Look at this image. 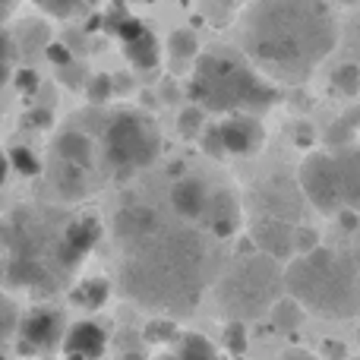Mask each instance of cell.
<instances>
[{"label": "cell", "mask_w": 360, "mask_h": 360, "mask_svg": "<svg viewBox=\"0 0 360 360\" xmlns=\"http://www.w3.org/2000/svg\"><path fill=\"white\" fill-rule=\"evenodd\" d=\"M120 288L133 304L158 316H186L196 310L202 291L221 269V247L215 237L186 224H168L124 243Z\"/></svg>", "instance_id": "obj_1"}, {"label": "cell", "mask_w": 360, "mask_h": 360, "mask_svg": "<svg viewBox=\"0 0 360 360\" xmlns=\"http://www.w3.org/2000/svg\"><path fill=\"white\" fill-rule=\"evenodd\" d=\"M237 38L266 79L297 86L335 51L338 25L326 0H253Z\"/></svg>", "instance_id": "obj_2"}, {"label": "cell", "mask_w": 360, "mask_h": 360, "mask_svg": "<svg viewBox=\"0 0 360 360\" xmlns=\"http://www.w3.org/2000/svg\"><path fill=\"white\" fill-rule=\"evenodd\" d=\"M285 291L304 310L326 319H351L360 313V259L351 250L313 247L294 253L285 269Z\"/></svg>", "instance_id": "obj_3"}, {"label": "cell", "mask_w": 360, "mask_h": 360, "mask_svg": "<svg viewBox=\"0 0 360 360\" xmlns=\"http://www.w3.org/2000/svg\"><path fill=\"white\" fill-rule=\"evenodd\" d=\"M186 95L205 114H262L278 101L272 79L234 51L196 54Z\"/></svg>", "instance_id": "obj_4"}, {"label": "cell", "mask_w": 360, "mask_h": 360, "mask_svg": "<svg viewBox=\"0 0 360 360\" xmlns=\"http://www.w3.org/2000/svg\"><path fill=\"white\" fill-rule=\"evenodd\" d=\"M215 300L228 319H259L285 291V269L269 253L237 256L234 262H221L215 275Z\"/></svg>", "instance_id": "obj_5"}, {"label": "cell", "mask_w": 360, "mask_h": 360, "mask_svg": "<svg viewBox=\"0 0 360 360\" xmlns=\"http://www.w3.org/2000/svg\"><path fill=\"white\" fill-rule=\"evenodd\" d=\"M101 155L114 174H136L158 162L162 133L143 111H117L101 133Z\"/></svg>", "instance_id": "obj_6"}, {"label": "cell", "mask_w": 360, "mask_h": 360, "mask_svg": "<svg viewBox=\"0 0 360 360\" xmlns=\"http://www.w3.org/2000/svg\"><path fill=\"white\" fill-rule=\"evenodd\" d=\"M105 22H108V32H114V38H117L120 48H124V57L136 70H155L158 63H162V44H158V38L152 35V29L143 19L130 16L120 0L111 4Z\"/></svg>", "instance_id": "obj_7"}, {"label": "cell", "mask_w": 360, "mask_h": 360, "mask_svg": "<svg viewBox=\"0 0 360 360\" xmlns=\"http://www.w3.org/2000/svg\"><path fill=\"white\" fill-rule=\"evenodd\" d=\"M300 190L307 202L316 205L323 215L342 212V184H338V168L332 152H313L300 165Z\"/></svg>", "instance_id": "obj_8"}, {"label": "cell", "mask_w": 360, "mask_h": 360, "mask_svg": "<svg viewBox=\"0 0 360 360\" xmlns=\"http://www.w3.org/2000/svg\"><path fill=\"white\" fill-rule=\"evenodd\" d=\"M199 224L215 240H231L240 231V202L234 193L224 186H209V199H205V209L199 215Z\"/></svg>", "instance_id": "obj_9"}, {"label": "cell", "mask_w": 360, "mask_h": 360, "mask_svg": "<svg viewBox=\"0 0 360 360\" xmlns=\"http://www.w3.org/2000/svg\"><path fill=\"white\" fill-rule=\"evenodd\" d=\"M16 329H19V342H22L19 345L22 354H38V351L54 348L63 338V316L57 310H51V307H38Z\"/></svg>", "instance_id": "obj_10"}, {"label": "cell", "mask_w": 360, "mask_h": 360, "mask_svg": "<svg viewBox=\"0 0 360 360\" xmlns=\"http://www.w3.org/2000/svg\"><path fill=\"white\" fill-rule=\"evenodd\" d=\"M224 155H253L266 139V130L259 124V114H224L218 124Z\"/></svg>", "instance_id": "obj_11"}, {"label": "cell", "mask_w": 360, "mask_h": 360, "mask_svg": "<svg viewBox=\"0 0 360 360\" xmlns=\"http://www.w3.org/2000/svg\"><path fill=\"white\" fill-rule=\"evenodd\" d=\"M250 240H253V247L259 250V253H269L278 262H285L294 256V224L285 221V218H275V215H259L253 221Z\"/></svg>", "instance_id": "obj_12"}, {"label": "cell", "mask_w": 360, "mask_h": 360, "mask_svg": "<svg viewBox=\"0 0 360 360\" xmlns=\"http://www.w3.org/2000/svg\"><path fill=\"white\" fill-rule=\"evenodd\" d=\"M98 240H101L98 218L82 215V218H76V221H70L67 228H63V237H60V259H63V266H76V262H79Z\"/></svg>", "instance_id": "obj_13"}, {"label": "cell", "mask_w": 360, "mask_h": 360, "mask_svg": "<svg viewBox=\"0 0 360 360\" xmlns=\"http://www.w3.org/2000/svg\"><path fill=\"white\" fill-rule=\"evenodd\" d=\"M171 209L180 221H199L205 209V199H209V184L202 177H180L171 184Z\"/></svg>", "instance_id": "obj_14"}, {"label": "cell", "mask_w": 360, "mask_h": 360, "mask_svg": "<svg viewBox=\"0 0 360 360\" xmlns=\"http://www.w3.org/2000/svg\"><path fill=\"white\" fill-rule=\"evenodd\" d=\"M332 158L338 168V184H342V209L360 212V149L351 143L335 146Z\"/></svg>", "instance_id": "obj_15"}, {"label": "cell", "mask_w": 360, "mask_h": 360, "mask_svg": "<svg viewBox=\"0 0 360 360\" xmlns=\"http://www.w3.org/2000/svg\"><path fill=\"white\" fill-rule=\"evenodd\" d=\"M105 351H108V335L92 319L73 323L67 329V335H63V354H79L86 360H98Z\"/></svg>", "instance_id": "obj_16"}, {"label": "cell", "mask_w": 360, "mask_h": 360, "mask_svg": "<svg viewBox=\"0 0 360 360\" xmlns=\"http://www.w3.org/2000/svg\"><path fill=\"white\" fill-rule=\"evenodd\" d=\"M158 224H162V215H158L152 205L130 202V205H124V209H117V215H114V237H117L120 243H127V240H136V237L149 234Z\"/></svg>", "instance_id": "obj_17"}, {"label": "cell", "mask_w": 360, "mask_h": 360, "mask_svg": "<svg viewBox=\"0 0 360 360\" xmlns=\"http://www.w3.org/2000/svg\"><path fill=\"white\" fill-rule=\"evenodd\" d=\"M54 155L57 162H67V165H79V168H92V139L79 130H67L57 136L54 143Z\"/></svg>", "instance_id": "obj_18"}, {"label": "cell", "mask_w": 360, "mask_h": 360, "mask_svg": "<svg viewBox=\"0 0 360 360\" xmlns=\"http://www.w3.org/2000/svg\"><path fill=\"white\" fill-rule=\"evenodd\" d=\"M111 291H114V285L108 278H86L82 285H76V291L70 294V300H73L79 310L95 313V310H101V307L108 304Z\"/></svg>", "instance_id": "obj_19"}, {"label": "cell", "mask_w": 360, "mask_h": 360, "mask_svg": "<svg viewBox=\"0 0 360 360\" xmlns=\"http://www.w3.org/2000/svg\"><path fill=\"white\" fill-rule=\"evenodd\" d=\"M89 168H79V165H67V162H57V174H54V186L63 193V196L76 199V196H86L89 193Z\"/></svg>", "instance_id": "obj_20"}, {"label": "cell", "mask_w": 360, "mask_h": 360, "mask_svg": "<svg viewBox=\"0 0 360 360\" xmlns=\"http://www.w3.org/2000/svg\"><path fill=\"white\" fill-rule=\"evenodd\" d=\"M177 348H174V360H218L215 348L205 335L199 332H186V335H177L174 338Z\"/></svg>", "instance_id": "obj_21"}, {"label": "cell", "mask_w": 360, "mask_h": 360, "mask_svg": "<svg viewBox=\"0 0 360 360\" xmlns=\"http://www.w3.org/2000/svg\"><path fill=\"white\" fill-rule=\"evenodd\" d=\"M6 278H10L13 285H29V288H38L44 278H48V269H44L38 259H29V256H19V259H13V262H10V272H6Z\"/></svg>", "instance_id": "obj_22"}, {"label": "cell", "mask_w": 360, "mask_h": 360, "mask_svg": "<svg viewBox=\"0 0 360 360\" xmlns=\"http://www.w3.org/2000/svg\"><path fill=\"white\" fill-rule=\"evenodd\" d=\"M199 54V41L196 35H193L190 29H174L168 35V57L180 67H186V63H193Z\"/></svg>", "instance_id": "obj_23"}, {"label": "cell", "mask_w": 360, "mask_h": 360, "mask_svg": "<svg viewBox=\"0 0 360 360\" xmlns=\"http://www.w3.org/2000/svg\"><path fill=\"white\" fill-rule=\"evenodd\" d=\"M269 316H272V323L278 326V329H297L300 319H304V307L297 304L294 297H278L272 307H269Z\"/></svg>", "instance_id": "obj_24"}, {"label": "cell", "mask_w": 360, "mask_h": 360, "mask_svg": "<svg viewBox=\"0 0 360 360\" xmlns=\"http://www.w3.org/2000/svg\"><path fill=\"white\" fill-rule=\"evenodd\" d=\"M332 92L335 95H357L360 92V67L357 63H342L332 73Z\"/></svg>", "instance_id": "obj_25"}, {"label": "cell", "mask_w": 360, "mask_h": 360, "mask_svg": "<svg viewBox=\"0 0 360 360\" xmlns=\"http://www.w3.org/2000/svg\"><path fill=\"white\" fill-rule=\"evenodd\" d=\"M202 127H205V111L199 105H186L184 111L177 114V133L184 139H196Z\"/></svg>", "instance_id": "obj_26"}, {"label": "cell", "mask_w": 360, "mask_h": 360, "mask_svg": "<svg viewBox=\"0 0 360 360\" xmlns=\"http://www.w3.org/2000/svg\"><path fill=\"white\" fill-rule=\"evenodd\" d=\"M6 162H10V168H13V171H19L22 177H35V174H41V162H38V155H35L32 149H25V146H16V149H10Z\"/></svg>", "instance_id": "obj_27"}, {"label": "cell", "mask_w": 360, "mask_h": 360, "mask_svg": "<svg viewBox=\"0 0 360 360\" xmlns=\"http://www.w3.org/2000/svg\"><path fill=\"white\" fill-rule=\"evenodd\" d=\"M180 335L177 323L171 316H155L149 326H146V342H155V345H171Z\"/></svg>", "instance_id": "obj_28"}, {"label": "cell", "mask_w": 360, "mask_h": 360, "mask_svg": "<svg viewBox=\"0 0 360 360\" xmlns=\"http://www.w3.org/2000/svg\"><path fill=\"white\" fill-rule=\"evenodd\" d=\"M357 127H360V108H357V111H351V114H345V117L332 127V130H329V146L351 143V136H354Z\"/></svg>", "instance_id": "obj_29"}, {"label": "cell", "mask_w": 360, "mask_h": 360, "mask_svg": "<svg viewBox=\"0 0 360 360\" xmlns=\"http://www.w3.org/2000/svg\"><path fill=\"white\" fill-rule=\"evenodd\" d=\"M111 95H114V79L108 73H98L86 82V98L92 105H105V101H111Z\"/></svg>", "instance_id": "obj_30"}, {"label": "cell", "mask_w": 360, "mask_h": 360, "mask_svg": "<svg viewBox=\"0 0 360 360\" xmlns=\"http://www.w3.org/2000/svg\"><path fill=\"white\" fill-rule=\"evenodd\" d=\"M16 326H19V310H16V304H13L6 294H0V345H4L6 338L16 332Z\"/></svg>", "instance_id": "obj_31"}, {"label": "cell", "mask_w": 360, "mask_h": 360, "mask_svg": "<svg viewBox=\"0 0 360 360\" xmlns=\"http://www.w3.org/2000/svg\"><path fill=\"white\" fill-rule=\"evenodd\" d=\"M224 348L231 354H243L247 351V326L240 319H228V326H224Z\"/></svg>", "instance_id": "obj_32"}, {"label": "cell", "mask_w": 360, "mask_h": 360, "mask_svg": "<svg viewBox=\"0 0 360 360\" xmlns=\"http://www.w3.org/2000/svg\"><path fill=\"white\" fill-rule=\"evenodd\" d=\"M38 6H41L44 13H51V16H57V19H70L86 6V0H38Z\"/></svg>", "instance_id": "obj_33"}, {"label": "cell", "mask_w": 360, "mask_h": 360, "mask_svg": "<svg viewBox=\"0 0 360 360\" xmlns=\"http://www.w3.org/2000/svg\"><path fill=\"white\" fill-rule=\"evenodd\" d=\"M199 143H202V149H205V155H212V158H221L224 155V146H221V136H218V124H209V127H202L199 130Z\"/></svg>", "instance_id": "obj_34"}, {"label": "cell", "mask_w": 360, "mask_h": 360, "mask_svg": "<svg viewBox=\"0 0 360 360\" xmlns=\"http://www.w3.org/2000/svg\"><path fill=\"white\" fill-rule=\"evenodd\" d=\"M10 60H13V44H10V38H6V32H0V86H4L6 76H10Z\"/></svg>", "instance_id": "obj_35"}, {"label": "cell", "mask_w": 360, "mask_h": 360, "mask_svg": "<svg viewBox=\"0 0 360 360\" xmlns=\"http://www.w3.org/2000/svg\"><path fill=\"white\" fill-rule=\"evenodd\" d=\"M16 86H19V92H35V89H38V73H35V70H19V73H16Z\"/></svg>", "instance_id": "obj_36"}, {"label": "cell", "mask_w": 360, "mask_h": 360, "mask_svg": "<svg viewBox=\"0 0 360 360\" xmlns=\"http://www.w3.org/2000/svg\"><path fill=\"white\" fill-rule=\"evenodd\" d=\"M48 60H54L57 67H70L73 57H70V51L63 48V44H48Z\"/></svg>", "instance_id": "obj_37"}, {"label": "cell", "mask_w": 360, "mask_h": 360, "mask_svg": "<svg viewBox=\"0 0 360 360\" xmlns=\"http://www.w3.org/2000/svg\"><path fill=\"white\" fill-rule=\"evenodd\" d=\"M281 360H313V357H310V354H307V351L294 348V351H288V354H285V357H281Z\"/></svg>", "instance_id": "obj_38"}, {"label": "cell", "mask_w": 360, "mask_h": 360, "mask_svg": "<svg viewBox=\"0 0 360 360\" xmlns=\"http://www.w3.org/2000/svg\"><path fill=\"white\" fill-rule=\"evenodd\" d=\"M6 174H10V162H6V155L0 152V184L6 180Z\"/></svg>", "instance_id": "obj_39"}, {"label": "cell", "mask_w": 360, "mask_h": 360, "mask_svg": "<svg viewBox=\"0 0 360 360\" xmlns=\"http://www.w3.org/2000/svg\"><path fill=\"white\" fill-rule=\"evenodd\" d=\"M297 143H300V146L310 143V127H300V139H297Z\"/></svg>", "instance_id": "obj_40"}, {"label": "cell", "mask_w": 360, "mask_h": 360, "mask_svg": "<svg viewBox=\"0 0 360 360\" xmlns=\"http://www.w3.org/2000/svg\"><path fill=\"white\" fill-rule=\"evenodd\" d=\"M13 4H16V0H0V16H6V13L13 10Z\"/></svg>", "instance_id": "obj_41"}, {"label": "cell", "mask_w": 360, "mask_h": 360, "mask_svg": "<svg viewBox=\"0 0 360 360\" xmlns=\"http://www.w3.org/2000/svg\"><path fill=\"white\" fill-rule=\"evenodd\" d=\"M67 360H86V357H79V354H67Z\"/></svg>", "instance_id": "obj_42"}, {"label": "cell", "mask_w": 360, "mask_h": 360, "mask_svg": "<svg viewBox=\"0 0 360 360\" xmlns=\"http://www.w3.org/2000/svg\"><path fill=\"white\" fill-rule=\"evenodd\" d=\"M124 360H143V357H136V354H127Z\"/></svg>", "instance_id": "obj_43"}, {"label": "cell", "mask_w": 360, "mask_h": 360, "mask_svg": "<svg viewBox=\"0 0 360 360\" xmlns=\"http://www.w3.org/2000/svg\"><path fill=\"white\" fill-rule=\"evenodd\" d=\"M162 360H174V354H165V357H162Z\"/></svg>", "instance_id": "obj_44"}, {"label": "cell", "mask_w": 360, "mask_h": 360, "mask_svg": "<svg viewBox=\"0 0 360 360\" xmlns=\"http://www.w3.org/2000/svg\"><path fill=\"white\" fill-rule=\"evenodd\" d=\"M338 4H354V0H338Z\"/></svg>", "instance_id": "obj_45"}, {"label": "cell", "mask_w": 360, "mask_h": 360, "mask_svg": "<svg viewBox=\"0 0 360 360\" xmlns=\"http://www.w3.org/2000/svg\"><path fill=\"white\" fill-rule=\"evenodd\" d=\"M0 360H6V357H4V351H0Z\"/></svg>", "instance_id": "obj_46"}, {"label": "cell", "mask_w": 360, "mask_h": 360, "mask_svg": "<svg viewBox=\"0 0 360 360\" xmlns=\"http://www.w3.org/2000/svg\"><path fill=\"white\" fill-rule=\"evenodd\" d=\"M32 4H38V0H32Z\"/></svg>", "instance_id": "obj_47"}]
</instances>
